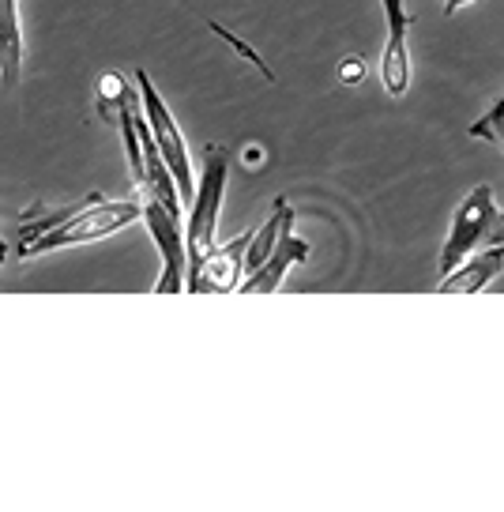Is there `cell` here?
<instances>
[{
    "label": "cell",
    "mask_w": 504,
    "mask_h": 512,
    "mask_svg": "<svg viewBox=\"0 0 504 512\" xmlns=\"http://www.w3.org/2000/svg\"><path fill=\"white\" fill-rule=\"evenodd\" d=\"M136 196L143 208V226L155 241L158 260H162V275L155 283V294H181L185 287V268H189V249H185V196L177 177L170 174V166L158 151L151 125L143 128V166L140 174L132 177Z\"/></svg>",
    "instance_id": "6da1fadb"
},
{
    "label": "cell",
    "mask_w": 504,
    "mask_h": 512,
    "mask_svg": "<svg viewBox=\"0 0 504 512\" xmlns=\"http://www.w3.org/2000/svg\"><path fill=\"white\" fill-rule=\"evenodd\" d=\"M143 223L140 196L128 200H98L87 204L83 211L61 215L57 223L46 230H23L19 238V256H38V253H57V249H76V245H91V241L113 238L125 226Z\"/></svg>",
    "instance_id": "7a4b0ae2"
},
{
    "label": "cell",
    "mask_w": 504,
    "mask_h": 512,
    "mask_svg": "<svg viewBox=\"0 0 504 512\" xmlns=\"http://www.w3.org/2000/svg\"><path fill=\"white\" fill-rule=\"evenodd\" d=\"M226 177H230V155L226 147L207 144L204 162H200V177H196V192L189 200V219H185V249H189V268H185V287L189 279L200 272L204 256L219 245V215L222 200H226Z\"/></svg>",
    "instance_id": "3957f363"
},
{
    "label": "cell",
    "mask_w": 504,
    "mask_h": 512,
    "mask_svg": "<svg viewBox=\"0 0 504 512\" xmlns=\"http://www.w3.org/2000/svg\"><path fill=\"white\" fill-rule=\"evenodd\" d=\"M501 223V208L493 200V185H474L463 200H459L452 226H448V238L441 245V275H448L452 268H459L471 253H478L482 245H489L493 230Z\"/></svg>",
    "instance_id": "277c9868"
},
{
    "label": "cell",
    "mask_w": 504,
    "mask_h": 512,
    "mask_svg": "<svg viewBox=\"0 0 504 512\" xmlns=\"http://www.w3.org/2000/svg\"><path fill=\"white\" fill-rule=\"evenodd\" d=\"M136 87H140V102H143V117H147V125H151V136H155L158 151H162V159L170 166V174L177 177V185H181V196H185V204L192 200V192H196V177H192V155H189V140H185V132L177 125L174 110L166 106V98L162 91L155 87V80L136 68Z\"/></svg>",
    "instance_id": "5b68a950"
},
{
    "label": "cell",
    "mask_w": 504,
    "mask_h": 512,
    "mask_svg": "<svg viewBox=\"0 0 504 512\" xmlns=\"http://www.w3.org/2000/svg\"><path fill=\"white\" fill-rule=\"evenodd\" d=\"M384 8V23H388V38L380 49V87L392 98H403L410 91V12L403 0H380Z\"/></svg>",
    "instance_id": "8992f818"
},
{
    "label": "cell",
    "mask_w": 504,
    "mask_h": 512,
    "mask_svg": "<svg viewBox=\"0 0 504 512\" xmlns=\"http://www.w3.org/2000/svg\"><path fill=\"white\" fill-rule=\"evenodd\" d=\"M256 230H245L230 238L226 245H215L211 253L204 256L200 272L189 279L192 294H234L241 290L245 275H249V245Z\"/></svg>",
    "instance_id": "52a82bcc"
},
{
    "label": "cell",
    "mask_w": 504,
    "mask_h": 512,
    "mask_svg": "<svg viewBox=\"0 0 504 512\" xmlns=\"http://www.w3.org/2000/svg\"><path fill=\"white\" fill-rule=\"evenodd\" d=\"M305 256H309V245H305V241L294 234V226H290L283 238H279V245L271 249L268 260H264L256 272L245 275V283H241L237 294H275V290L283 287L286 275H290V268H298Z\"/></svg>",
    "instance_id": "ba28073f"
},
{
    "label": "cell",
    "mask_w": 504,
    "mask_h": 512,
    "mask_svg": "<svg viewBox=\"0 0 504 512\" xmlns=\"http://www.w3.org/2000/svg\"><path fill=\"white\" fill-rule=\"evenodd\" d=\"M501 275H504V249L501 245H486V249H478V253L467 256L459 268L441 275L437 290H441V294H482V290H486L493 279H501Z\"/></svg>",
    "instance_id": "9c48e42d"
},
{
    "label": "cell",
    "mask_w": 504,
    "mask_h": 512,
    "mask_svg": "<svg viewBox=\"0 0 504 512\" xmlns=\"http://www.w3.org/2000/svg\"><path fill=\"white\" fill-rule=\"evenodd\" d=\"M23 80V16L19 0H0V91Z\"/></svg>",
    "instance_id": "30bf717a"
},
{
    "label": "cell",
    "mask_w": 504,
    "mask_h": 512,
    "mask_svg": "<svg viewBox=\"0 0 504 512\" xmlns=\"http://www.w3.org/2000/svg\"><path fill=\"white\" fill-rule=\"evenodd\" d=\"M471 140H486V144H497V147L504 144V95L471 125Z\"/></svg>",
    "instance_id": "8fae6325"
},
{
    "label": "cell",
    "mask_w": 504,
    "mask_h": 512,
    "mask_svg": "<svg viewBox=\"0 0 504 512\" xmlns=\"http://www.w3.org/2000/svg\"><path fill=\"white\" fill-rule=\"evenodd\" d=\"M365 76V64H362V57H350V61H343L339 64V80L343 83H358Z\"/></svg>",
    "instance_id": "7c38bea8"
},
{
    "label": "cell",
    "mask_w": 504,
    "mask_h": 512,
    "mask_svg": "<svg viewBox=\"0 0 504 512\" xmlns=\"http://www.w3.org/2000/svg\"><path fill=\"white\" fill-rule=\"evenodd\" d=\"M467 4H474V0H444V16H456L459 8H467Z\"/></svg>",
    "instance_id": "4fadbf2b"
},
{
    "label": "cell",
    "mask_w": 504,
    "mask_h": 512,
    "mask_svg": "<svg viewBox=\"0 0 504 512\" xmlns=\"http://www.w3.org/2000/svg\"><path fill=\"white\" fill-rule=\"evenodd\" d=\"M489 245H504V215H501V223H497V230H493V238H489Z\"/></svg>",
    "instance_id": "5bb4252c"
},
{
    "label": "cell",
    "mask_w": 504,
    "mask_h": 512,
    "mask_svg": "<svg viewBox=\"0 0 504 512\" xmlns=\"http://www.w3.org/2000/svg\"><path fill=\"white\" fill-rule=\"evenodd\" d=\"M4 256H8V245H4V241H0V260H4Z\"/></svg>",
    "instance_id": "9a60e30c"
},
{
    "label": "cell",
    "mask_w": 504,
    "mask_h": 512,
    "mask_svg": "<svg viewBox=\"0 0 504 512\" xmlns=\"http://www.w3.org/2000/svg\"><path fill=\"white\" fill-rule=\"evenodd\" d=\"M501 155H504V144H501Z\"/></svg>",
    "instance_id": "2e32d148"
},
{
    "label": "cell",
    "mask_w": 504,
    "mask_h": 512,
    "mask_svg": "<svg viewBox=\"0 0 504 512\" xmlns=\"http://www.w3.org/2000/svg\"><path fill=\"white\" fill-rule=\"evenodd\" d=\"M501 249H504V245H501Z\"/></svg>",
    "instance_id": "e0dca14e"
}]
</instances>
